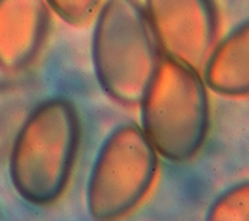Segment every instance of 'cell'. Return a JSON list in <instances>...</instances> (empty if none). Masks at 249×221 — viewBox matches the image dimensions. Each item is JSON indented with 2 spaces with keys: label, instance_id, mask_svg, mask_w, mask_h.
Here are the masks:
<instances>
[{
  "label": "cell",
  "instance_id": "cell-1",
  "mask_svg": "<svg viewBox=\"0 0 249 221\" xmlns=\"http://www.w3.org/2000/svg\"><path fill=\"white\" fill-rule=\"evenodd\" d=\"M80 137V117L67 99H49L30 110L9 157L10 180L23 200L36 205L57 201L70 181Z\"/></svg>",
  "mask_w": 249,
  "mask_h": 221
},
{
  "label": "cell",
  "instance_id": "cell-2",
  "mask_svg": "<svg viewBox=\"0 0 249 221\" xmlns=\"http://www.w3.org/2000/svg\"><path fill=\"white\" fill-rule=\"evenodd\" d=\"M138 106L140 127L158 156L182 163L201 151L210 130V101L195 69L162 56Z\"/></svg>",
  "mask_w": 249,
  "mask_h": 221
},
{
  "label": "cell",
  "instance_id": "cell-3",
  "mask_svg": "<svg viewBox=\"0 0 249 221\" xmlns=\"http://www.w3.org/2000/svg\"><path fill=\"white\" fill-rule=\"evenodd\" d=\"M97 81L111 100L138 106L161 60V50L137 0H107L93 33Z\"/></svg>",
  "mask_w": 249,
  "mask_h": 221
},
{
  "label": "cell",
  "instance_id": "cell-4",
  "mask_svg": "<svg viewBox=\"0 0 249 221\" xmlns=\"http://www.w3.org/2000/svg\"><path fill=\"white\" fill-rule=\"evenodd\" d=\"M158 154L134 123L114 129L97 153L86 203L94 221H120L150 194L158 174Z\"/></svg>",
  "mask_w": 249,
  "mask_h": 221
},
{
  "label": "cell",
  "instance_id": "cell-5",
  "mask_svg": "<svg viewBox=\"0 0 249 221\" xmlns=\"http://www.w3.org/2000/svg\"><path fill=\"white\" fill-rule=\"evenodd\" d=\"M144 10L162 56L195 70L205 64L218 33L213 0H145Z\"/></svg>",
  "mask_w": 249,
  "mask_h": 221
},
{
  "label": "cell",
  "instance_id": "cell-6",
  "mask_svg": "<svg viewBox=\"0 0 249 221\" xmlns=\"http://www.w3.org/2000/svg\"><path fill=\"white\" fill-rule=\"evenodd\" d=\"M49 29L46 0H0V69L18 73L40 53Z\"/></svg>",
  "mask_w": 249,
  "mask_h": 221
},
{
  "label": "cell",
  "instance_id": "cell-7",
  "mask_svg": "<svg viewBox=\"0 0 249 221\" xmlns=\"http://www.w3.org/2000/svg\"><path fill=\"white\" fill-rule=\"evenodd\" d=\"M205 84L228 97H244L249 92V27L239 24L213 46L205 61Z\"/></svg>",
  "mask_w": 249,
  "mask_h": 221
},
{
  "label": "cell",
  "instance_id": "cell-8",
  "mask_svg": "<svg viewBox=\"0 0 249 221\" xmlns=\"http://www.w3.org/2000/svg\"><path fill=\"white\" fill-rule=\"evenodd\" d=\"M35 106L32 96L23 84H0V148L13 141L21 123Z\"/></svg>",
  "mask_w": 249,
  "mask_h": 221
},
{
  "label": "cell",
  "instance_id": "cell-9",
  "mask_svg": "<svg viewBox=\"0 0 249 221\" xmlns=\"http://www.w3.org/2000/svg\"><path fill=\"white\" fill-rule=\"evenodd\" d=\"M205 221H249L248 183L231 187L210 207Z\"/></svg>",
  "mask_w": 249,
  "mask_h": 221
},
{
  "label": "cell",
  "instance_id": "cell-10",
  "mask_svg": "<svg viewBox=\"0 0 249 221\" xmlns=\"http://www.w3.org/2000/svg\"><path fill=\"white\" fill-rule=\"evenodd\" d=\"M101 0H46L49 9L54 10L66 23L84 24L96 13Z\"/></svg>",
  "mask_w": 249,
  "mask_h": 221
}]
</instances>
